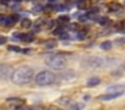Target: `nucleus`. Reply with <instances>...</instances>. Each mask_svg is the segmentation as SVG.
<instances>
[{
    "label": "nucleus",
    "mask_w": 125,
    "mask_h": 110,
    "mask_svg": "<svg viewBox=\"0 0 125 110\" xmlns=\"http://www.w3.org/2000/svg\"><path fill=\"white\" fill-rule=\"evenodd\" d=\"M30 51H31L30 48H26V50H22V52H23V54H28Z\"/></svg>",
    "instance_id": "22"
},
{
    "label": "nucleus",
    "mask_w": 125,
    "mask_h": 110,
    "mask_svg": "<svg viewBox=\"0 0 125 110\" xmlns=\"http://www.w3.org/2000/svg\"><path fill=\"white\" fill-rule=\"evenodd\" d=\"M10 51H15V52H22V48L18 47V46H8Z\"/></svg>",
    "instance_id": "16"
},
{
    "label": "nucleus",
    "mask_w": 125,
    "mask_h": 110,
    "mask_svg": "<svg viewBox=\"0 0 125 110\" xmlns=\"http://www.w3.org/2000/svg\"><path fill=\"white\" fill-rule=\"evenodd\" d=\"M66 1H73V0H66Z\"/></svg>",
    "instance_id": "26"
},
{
    "label": "nucleus",
    "mask_w": 125,
    "mask_h": 110,
    "mask_svg": "<svg viewBox=\"0 0 125 110\" xmlns=\"http://www.w3.org/2000/svg\"><path fill=\"white\" fill-rule=\"evenodd\" d=\"M125 42V38H124V39H121V40H120V43H124Z\"/></svg>",
    "instance_id": "24"
},
{
    "label": "nucleus",
    "mask_w": 125,
    "mask_h": 110,
    "mask_svg": "<svg viewBox=\"0 0 125 110\" xmlns=\"http://www.w3.org/2000/svg\"><path fill=\"white\" fill-rule=\"evenodd\" d=\"M98 23H100V24H106V23H109V21H108V19H106V18H101L100 20H98Z\"/></svg>",
    "instance_id": "18"
},
{
    "label": "nucleus",
    "mask_w": 125,
    "mask_h": 110,
    "mask_svg": "<svg viewBox=\"0 0 125 110\" xmlns=\"http://www.w3.org/2000/svg\"><path fill=\"white\" fill-rule=\"evenodd\" d=\"M20 24H22V28H30V27L32 26V21H31L30 19H22Z\"/></svg>",
    "instance_id": "8"
},
{
    "label": "nucleus",
    "mask_w": 125,
    "mask_h": 110,
    "mask_svg": "<svg viewBox=\"0 0 125 110\" xmlns=\"http://www.w3.org/2000/svg\"><path fill=\"white\" fill-rule=\"evenodd\" d=\"M58 21H59L61 24H67L69 21H70V18H69L67 15H62V16L58 18Z\"/></svg>",
    "instance_id": "12"
},
{
    "label": "nucleus",
    "mask_w": 125,
    "mask_h": 110,
    "mask_svg": "<svg viewBox=\"0 0 125 110\" xmlns=\"http://www.w3.org/2000/svg\"><path fill=\"white\" fill-rule=\"evenodd\" d=\"M46 64L52 70H63L66 67V59L63 58L59 54H55V55H50L46 58Z\"/></svg>",
    "instance_id": "2"
},
{
    "label": "nucleus",
    "mask_w": 125,
    "mask_h": 110,
    "mask_svg": "<svg viewBox=\"0 0 125 110\" xmlns=\"http://www.w3.org/2000/svg\"><path fill=\"white\" fill-rule=\"evenodd\" d=\"M120 95H121V94H118V93H108V94H105V95H101L100 99L101 101H112V99H114V98H118Z\"/></svg>",
    "instance_id": "4"
},
{
    "label": "nucleus",
    "mask_w": 125,
    "mask_h": 110,
    "mask_svg": "<svg viewBox=\"0 0 125 110\" xmlns=\"http://www.w3.org/2000/svg\"><path fill=\"white\" fill-rule=\"evenodd\" d=\"M121 4H118V3H110L109 4V10L110 11H120L121 10Z\"/></svg>",
    "instance_id": "11"
},
{
    "label": "nucleus",
    "mask_w": 125,
    "mask_h": 110,
    "mask_svg": "<svg viewBox=\"0 0 125 110\" xmlns=\"http://www.w3.org/2000/svg\"><path fill=\"white\" fill-rule=\"evenodd\" d=\"M10 1H11V0H1V3H3V4H8Z\"/></svg>",
    "instance_id": "23"
},
{
    "label": "nucleus",
    "mask_w": 125,
    "mask_h": 110,
    "mask_svg": "<svg viewBox=\"0 0 125 110\" xmlns=\"http://www.w3.org/2000/svg\"><path fill=\"white\" fill-rule=\"evenodd\" d=\"M77 7L79 8V10H86V7H87V1L86 0H77Z\"/></svg>",
    "instance_id": "9"
},
{
    "label": "nucleus",
    "mask_w": 125,
    "mask_h": 110,
    "mask_svg": "<svg viewBox=\"0 0 125 110\" xmlns=\"http://www.w3.org/2000/svg\"><path fill=\"white\" fill-rule=\"evenodd\" d=\"M7 69H10V67L8 66H0V70H1L0 74H1V77H8V75H11L12 71H6Z\"/></svg>",
    "instance_id": "13"
},
{
    "label": "nucleus",
    "mask_w": 125,
    "mask_h": 110,
    "mask_svg": "<svg viewBox=\"0 0 125 110\" xmlns=\"http://www.w3.org/2000/svg\"><path fill=\"white\" fill-rule=\"evenodd\" d=\"M16 19H19V16L18 15H12V16H7V20H6V26H14L15 21H16Z\"/></svg>",
    "instance_id": "6"
},
{
    "label": "nucleus",
    "mask_w": 125,
    "mask_h": 110,
    "mask_svg": "<svg viewBox=\"0 0 125 110\" xmlns=\"http://www.w3.org/2000/svg\"><path fill=\"white\" fill-rule=\"evenodd\" d=\"M54 34H57V35H62V34H63V30H62V28H57V30L54 31Z\"/></svg>",
    "instance_id": "20"
},
{
    "label": "nucleus",
    "mask_w": 125,
    "mask_h": 110,
    "mask_svg": "<svg viewBox=\"0 0 125 110\" xmlns=\"http://www.w3.org/2000/svg\"><path fill=\"white\" fill-rule=\"evenodd\" d=\"M125 91V86L120 85V86H112V87L108 89V93H118V94H122Z\"/></svg>",
    "instance_id": "5"
},
{
    "label": "nucleus",
    "mask_w": 125,
    "mask_h": 110,
    "mask_svg": "<svg viewBox=\"0 0 125 110\" xmlns=\"http://www.w3.org/2000/svg\"><path fill=\"white\" fill-rule=\"evenodd\" d=\"M120 30H125V20L122 21L121 24H120Z\"/></svg>",
    "instance_id": "21"
},
{
    "label": "nucleus",
    "mask_w": 125,
    "mask_h": 110,
    "mask_svg": "<svg viewBox=\"0 0 125 110\" xmlns=\"http://www.w3.org/2000/svg\"><path fill=\"white\" fill-rule=\"evenodd\" d=\"M6 20H7L6 15H0V24H4V26H6Z\"/></svg>",
    "instance_id": "17"
},
{
    "label": "nucleus",
    "mask_w": 125,
    "mask_h": 110,
    "mask_svg": "<svg viewBox=\"0 0 125 110\" xmlns=\"http://www.w3.org/2000/svg\"><path fill=\"white\" fill-rule=\"evenodd\" d=\"M7 102H12V103H16V105H22L23 99L16 98V97H10V98H7Z\"/></svg>",
    "instance_id": "10"
},
{
    "label": "nucleus",
    "mask_w": 125,
    "mask_h": 110,
    "mask_svg": "<svg viewBox=\"0 0 125 110\" xmlns=\"http://www.w3.org/2000/svg\"><path fill=\"white\" fill-rule=\"evenodd\" d=\"M54 80H55V75L51 71H41L35 77V82L39 86H49L51 83H54Z\"/></svg>",
    "instance_id": "3"
},
{
    "label": "nucleus",
    "mask_w": 125,
    "mask_h": 110,
    "mask_svg": "<svg viewBox=\"0 0 125 110\" xmlns=\"http://www.w3.org/2000/svg\"><path fill=\"white\" fill-rule=\"evenodd\" d=\"M6 42H7V38H6V36H0V46L4 44Z\"/></svg>",
    "instance_id": "19"
},
{
    "label": "nucleus",
    "mask_w": 125,
    "mask_h": 110,
    "mask_svg": "<svg viewBox=\"0 0 125 110\" xmlns=\"http://www.w3.org/2000/svg\"><path fill=\"white\" fill-rule=\"evenodd\" d=\"M112 47V42H104L102 44H101V48L102 50H110Z\"/></svg>",
    "instance_id": "15"
},
{
    "label": "nucleus",
    "mask_w": 125,
    "mask_h": 110,
    "mask_svg": "<svg viewBox=\"0 0 125 110\" xmlns=\"http://www.w3.org/2000/svg\"><path fill=\"white\" fill-rule=\"evenodd\" d=\"M100 82H101V79H100V78H97V77L90 78V79L87 80V86H89V87H93V86H97Z\"/></svg>",
    "instance_id": "7"
},
{
    "label": "nucleus",
    "mask_w": 125,
    "mask_h": 110,
    "mask_svg": "<svg viewBox=\"0 0 125 110\" xmlns=\"http://www.w3.org/2000/svg\"><path fill=\"white\" fill-rule=\"evenodd\" d=\"M32 69L28 66H20L12 72V82L16 85H26L32 79Z\"/></svg>",
    "instance_id": "1"
},
{
    "label": "nucleus",
    "mask_w": 125,
    "mask_h": 110,
    "mask_svg": "<svg viewBox=\"0 0 125 110\" xmlns=\"http://www.w3.org/2000/svg\"><path fill=\"white\" fill-rule=\"evenodd\" d=\"M44 46H46L47 48H54V47H57V42H55V40H46V42H44Z\"/></svg>",
    "instance_id": "14"
},
{
    "label": "nucleus",
    "mask_w": 125,
    "mask_h": 110,
    "mask_svg": "<svg viewBox=\"0 0 125 110\" xmlns=\"http://www.w3.org/2000/svg\"><path fill=\"white\" fill-rule=\"evenodd\" d=\"M49 1H51V3H54V1H57V0H49Z\"/></svg>",
    "instance_id": "25"
}]
</instances>
